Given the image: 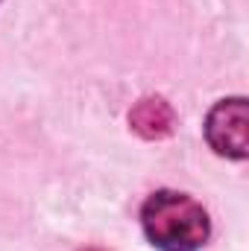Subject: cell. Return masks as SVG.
Segmentation results:
<instances>
[{"instance_id":"cell-1","label":"cell","mask_w":249,"mask_h":251,"mask_svg":"<svg viewBox=\"0 0 249 251\" xmlns=\"http://www.w3.org/2000/svg\"><path fill=\"white\" fill-rule=\"evenodd\" d=\"M141 225L147 240L161 251H196L211 234L202 204L176 190L153 193L141 207Z\"/></svg>"},{"instance_id":"cell-2","label":"cell","mask_w":249,"mask_h":251,"mask_svg":"<svg viewBox=\"0 0 249 251\" xmlns=\"http://www.w3.org/2000/svg\"><path fill=\"white\" fill-rule=\"evenodd\" d=\"M205 137L211 149L223 158H247L249 149V111L247 100H223L205 117Z\"/></svg>"},{"instance_id":"cell-3","label":"cell","mask_w":249,"mask_h":251,"mask_svg":"<svg viewBox=\"0 0 249 251\" xmlns=\"http://www.w3.org/2000/svg\"><path fill=\"white\" fill-rule=\"evenodd\" d=\"M129 123L132 128L147 137V140H161L173 131V108L161 100V97H147L141 100L132 114H129Z\"/></svg>"},{"instance_id":"cell-4","label":"cell","mask_w":249,"mask_h":251,"mask_svg":"<svg viewBox=\"0 0 249 251\" xmlns=\"http://www.w3.org/2000/svg\"><path fill=\"white\" fill-rule=\"evenodd\" d=\"M82 251H103V249H82Z\"/></svg>"}]
</instances>
